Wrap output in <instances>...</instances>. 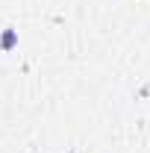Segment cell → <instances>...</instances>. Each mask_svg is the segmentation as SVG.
Returning a JSON list of instances; mask_svg holds the SVG:
<instances>
[{"instance_id":"1","label":"cell","mask_w":150,"mask_h":153,"mask_svg":"<svg viewBox=\"0 0 150 153\" xmlns=\"http://www.w3.org/2000/svg\"><path fill=\"white\" fill-rule=\"evenodd\" d=\"M18 44V30H3V36H0V50H12Z\"/></svg>"}]
</instances>
